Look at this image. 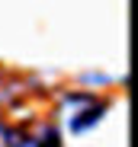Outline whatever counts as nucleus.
Masks as SVG:
<instances>
[{
    "instance_id": "nucleus-1",
    "label": "nucleus",
    "mask_w": 138,
    "mask_h": 147,
    "mask_svg": "<svg viewBox=\"0 0 138 147\" xmlns=\"http://www.w3.org/2000/svg\"><path fill=\"white\" fill-rule=\"evenodd\" d=\"M103 109H106V102H97V99H90V96H84V109L67 112V128H71L74 134L87 131L90 125H97V121L103 118Z\"/></svg>"
},
{
    "instance_id": "nucleus-2",
    "label": "nucleus",
    "mask_w": 138,
    "mask_h": 147,
    "mask_svg": "<svg viewBox=\"0 0 138 147\" xmlns=\"http://www.w3.org/2000/svg\"><path fill=\"white\" fill-rule=\"evenodd\" d=\"M0 147H42L39 138L19 134V131H0Z\"/></svg>"
}]
</instances>
